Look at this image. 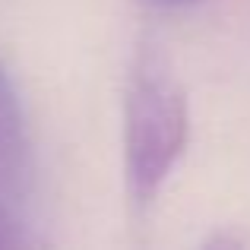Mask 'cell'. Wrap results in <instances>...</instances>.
Returning a JSON list of instances; mask_svg holds the SVG:
<instances>
[{
    "mask_svg": "<svg viewBox=\"0 0 250 250\" xmlns=\"http://www.w3.org/2000/svg\"><path fill=\"white\" fill-rule=\"evenodd\" d=\"M32 181V143L16 83L0 57V215L16 222Z\"/></svg>",
    "mask_w": 250,
    "mask_h": 250,
    "instance_id": "7a4b0ae2",
    "label": "cell"
},
{
    "mask_svg": "<svg viewBox=\"0 0 250 250\" xmlns=\"http://www.w3.org/2000/svg\"><path fill=\"white\" fill-rule=\"evenodd\" d=\"M190 140L184 85L155 44H140L124 98V171L136 209H149Z\"/></svg>",
    "mask_w": 250,
    "mask_h": 250,
    "instance_id": "6da1fadb",
    "label": "cell"
},
{
    "mask_svg": "<svg viewBox=\"0 0 250 250\" xmlns=\"http://www.w3.org/2000/svg\"><path fill=\"white\" fill-rule=\"evenodd\" d=\"M19 244H22V234L16 231V222L0 215V247H19Z\"/></svg>",
    "mask_w": 250,
    "mask_h": 250,
    "instance_id": "3957f363",
    "label": "cell"
},
{
    "mask_svg": "<svg viewBox=\"0 0 250 250\" xmlns=\"http://www.w3.org/2000/svg\"><path fill=\"white\" fill-rule=\"evenodd\" d=\"M155 6H184V3H193V0H149Z\"/></svg>",
    "mask_w": 250,
    "mask_h": 250,
    "instance_id": "277c9868",
    "label": "cell"
}]
</instances>
